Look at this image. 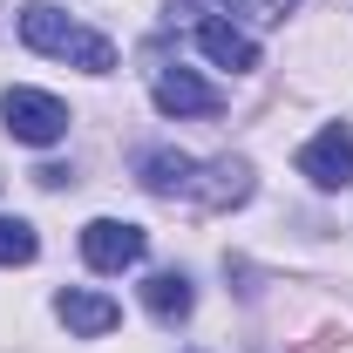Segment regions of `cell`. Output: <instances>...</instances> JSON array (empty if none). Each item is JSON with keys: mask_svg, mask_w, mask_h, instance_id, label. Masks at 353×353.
I'll return each mask as SVG.
<instances>
[{"mask_svg": "<svg viewBox=\"0 0 353 353\" xmlns=\"http://www.w3.org/2000/svg\"><path fill=\"white\" fill-rule=\"evenodd\" d=\"M21 41L34 48V54L75 61V68H88V75H109V68H116L109 34H88L82 21H68V14H61V7H48V0H34V7L21 14Z\"/></svg>", "mask_w": 353, "mask_h": 353, "instance_id": "1", "label": "cell"}, {"mask_svg": "<svg viewBox=\"0 0 353 353\" xmlns=\"http://www.w3.org/2000/svg\"><path fill=\"white\" fill-rule=\"evenodd\" d=\"M0 116H7V136L14 143H34V150H48V143L68 136V109L48 88H7L0 95Z\"/></svg>", "mask_w": 353, "mask_h": 353, "instance_id": "2", "label": "cell"}, {"mask_svg": "<svg viewBox=\"0 0 353 353\" xmlns=\"http://www.w3.org/2000/svg\"><path fill=\"white\" fill-rule=\"evenodd\" d=\"M150 252V231L143 224H123V218H95L82 231V259L95 265V272H130L136 259Z\"/></svg>", "mask_w": 353, "mask_h": 353, "instance_id": "3", "label": "cell"}, {"mask_svg": "<svg viewBox=\"0 0 353 353\" xmlns=\"http://www.w3.org/2000/svg\"><path fill=\"white\" fill-rule=\"evenodd\" d=\"M299 176H312L319 190H347L353 183V130L347 123H326V130L299 150Z\"/></svg>", "mask_w": 353, "mask_h": 353, "instance_id": "4", "label": "cell"}, {"mask_svg": "<svg viewBox=\"0 0 353 353\" xmlns=\"http://www.w3.org/2000/svg\"><path fill=\"white\" fill-rule=\"evenodd\" d=\"M245 197H252V163L245 157H218V163H197V183H190L183 204H197V211H238Z\"/></svg>", "mask_w": 353, "mask_h": 353, "instance_id": "5", "label": "cell"}, {"mask_svg": "<svg viewBox=\"0 0 353 353\" xmlns=\"http://www.w3.org/2000/svg\"><path fill=\"white\" fill-rule=\"evenodd\" d=\"M150 102H157V109H163V116H218V88L211 82H197V75H190V68H157V75H150Z\"/></svg>", "mask_w": 353, "mask_h": 353, "instance_id": "6", "label": "cell"}, {"mask_svg": "<svg viewBox=\"0 0 353 353\" xmlns=\"http://www.w3.org/2000/svg\"><path fill=\"white\" fill-rule=\"evenodd\" d=\"M54 319L68 326V333H82V340H102V333H116L123 326V306L116 299H102V292H54Z\"/></svg>", "mask_w": 353, "mask_h": 353, "instance_id": "7", "label": "cell"}, {"mask_svg": "<svg viewBox=\"0 0 353 353\" xmlns=\"http://www.w3.org/2000/svg\"><path fill=\"white\" fill-rule=\"evenodd\" d=\"M197 48L218 61V68H231V75H245V68H259V41L245 34V28H231L224 14H204L197 21Z\"/></svg>", "mask_w": 353, "mask_h": 353, "instance_id": "8", "label": "cell"}, {"mask_svg": "<svg viewBox=\"0 0 353 353\" xmlns=\"http://www.w3.org/2000/svg\"><path fill=\"white\" fill-rule=\"evenodd\" d=\"M136 183L157 190V197H190L197 163H190L183 150H143V157H136Z\"/></svg>", "mask_w": 353, "mask_h": 353, "instance_id": "9", "label": "cell"}, {"mask_svg": "<svg viewBox=\"0 0 353 353\" xmlns=\"http://www.w3.org/2000/svg\"><path fill=\"white\" fill-rule=\"evenodd\" d=\"M143 306H150V319L176 326V319H190L197 292H190V279H183V272H150V279H143Z\"/></svg>", "mask_w": 353, "mask_h": 353, "instance_id": "10", "label": "cell"}, {"mask_svg": "<svg viewBox=\"0 0 353 353\" xmlns=\"http://www.w3.org/2000/svg\"><path fill=\"white\" fill-rule=\"evenodd\" d=\"M34 252H41L34 224H21V218H0V265H28Z\"/></svg>", "mask_w": 353, "mask_h": 353, "instance_id": "11", "label": "cell"}, {"mask_svg": "<svg viewBox=\"0 0 353 353\" xmlns=\"http://www.w3.org/2000/svg\"><path fill=\"white\" fill-rule=\"evenodd\" d=\"M224 14H245V21H259V28H279V21L292 14V0H224Z\"/></svg>", "mask_w": 353, "mask_h": 353, "instance_id": "12", "label": "cell"}]
</instances>
